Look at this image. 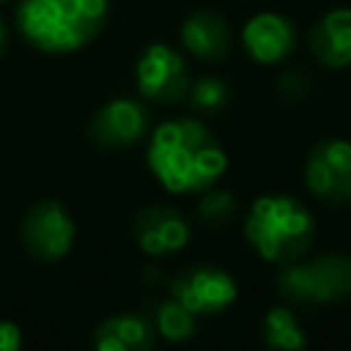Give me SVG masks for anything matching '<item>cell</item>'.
Here are the masks:
<instances>
[{
    "instance_id": "1",
    "label": "cell",
    "mask_w": 351,
    "mask_h": 351,
    "mask_svg": "<svg viewBox=\"0 0 351 351\" xmlns=\"http://www.w3.org/2000/svg\"><path fill=\"white\" fill-rule=\"evenodd\" d=\"M145 165L173 195H200L228 170V154L197 118H170L148 132Z\"/></svg>"
},
{
    "instance_id": "2",
    "label": "cell",
    "mask_w": 351,
    "mask_h": 351,
    "mask_svg": "<svg viewBox=\"0 0 351 351\" xmlns=\"http://www.w3.org/2000/svg\"><path fill=\"white\" fill-rule=\"evenodd\" d=\"M19 36L44 55H69L88 47L110 19V0H19Z\"/></svg>"
},
{
    "instance_id": "3",
    "label": "cell",
    "mask_w": 351,
    "mask_h": 351,
    "mask_svg": "<svg viewBox=\"0 0 351 351\" xmlns=\"http://www.w3.org/2000/svg\"><path fill=\"white\" fill-rule=\"evenodd\" d=\"M244 239L263 261L285 266L304 258L313 247L315 219L291 195H261L244 217Z\"/></svg>"
},
{
    "instance_id": "4",
    "label": "cell",
    "mask_w": 351,
    "mask_h": 351,
    "mask_svg": "<svg viewBox=\"0 0 351 351\" xmlns=\"http://www.w3.org/2000/svg\"><path fill=\"white\" fill-rule=\"evenodd\" d=\"M277 291L291 304H329L351 296V255L324 252L280 266Z\"/></svg>"
},
{
    "instance_id": "5",
    "label": "cell",
    "mask_w": 351,
    "mask_h": 351,
    "mask_svg": "<svg viewBox=\"0 0 351 351\" xmlns=\"http://www.w3.org/2000/svg\"><path fill=\"white\" fill-rule=\"evenodd\" d=\"M134 82L143 99L154 104H176L189 93L192 74L181 52H176L170 44L154 41L137 55Z\"/></svg>"
},
{
    "instance_id": "6",
    "label": "cell",
    "mask_w": 351,
    "mask_h": 351,
    "mask_svg": "<svg viewBox=\"0 0 351 351\" xmlns=\"http://www.w3.org/2000/svg\"><path fill=\"white\" fill-rule=\"evenodd\" d=\"M19 236H22V247L27 250L30 258H36L41 263H55L71 250L77 225L60 200L44 197V200L33 203L27 208V214L22 217Z\"/></svg>"
},
{
    "instance_id": "7",
    "label": "cell",
    "mask_w": 351,
    "mask_h": 351,
    "mask_svg": "<svg viewBox=\"0 0 351 351\" xmlns=\"http://www.w3.org/2000/svg\"><path fill=\"white\" fill-rule=\"evenodd\" d=\"M307 189L329 206L351 203V143L340 137L321 140L310 148L304 162Z\"/></svg>"
},
{
    "instance_id": "8",
    "label": "cell",
    "mask_w": 351,
    "mask_h": 351,
    "mask_svg": "<svg viewBox=\"0 0 351 351\" xmlns=\"http://www.w3.org/2000/svg\"><path fill=\"white\" fill-rule=\"evenodd\" d=\"M151 132V110L137 99H110L88 118L85 134L93 145L107 151H123L140 143Z\"/></svg>"
},
{
    "instance_id": "9",
    "label": "cell",
    "mask_w": 351,
    "mask_h": 351,
    "mask_svg": "<svg viewBox=\"0 0 351 351\" xmlns=\"http://www.w3.org/2000/svg\"><path fill=\"white\" fill-rule=\"evenodd\" d=\"M170 296L178 299L186 310H192L200 318V315H217L228 310L236 302L239 288H236V280L225 269L200 263V266L181 271L170 282Z\"/></svg>"
},
{
    "instance_id": "10",
    "label": "cell",
    "mask_w": 351,
    "mask_h": 351,
    "mask_svg": "<svg viewBox=\"0 0 351 351\" xmlns=\"http://www.w3.org/2000/svg\"><path fill=\"white\" fill-rule=\"evenodd\" d=\"M132 236L145 255L162 258L184 250L192 228L186 217L170 206H145L132 217Z\"/></svg>"
},
{
    "instance_id": "11",
    "label": "cell",
    "mask_w": 351,
    "mask_h": 351,
    "mask_svg": "<svg viewBox=\"0 0 351 351\" xmlns=\"http://www.w3.org/2000/svg\"><path fill=\"white\" fill-rule=\"evenodd\" d=\"M241 44L255 63L274 66V63H282L293 52L296 27L288 16L277 11H261L244 22Z\"/></svg>"
},
{
    "instance_id": "12",
    "label": "cell",
    "mask_w": 351,
    "mask_h": 351,
    "mask_svg": "<svg viewBox=\"0 0 351 351\" xmlns=\"http://www.w3.org/2000/svg\"><path fill=\"white\" fill-rule=\"evenodd\" d=\"M181 44L197 60L217 63L230 52L233 33L222 14L203 8V11H192L181 22Z\"/></svg>"
},
{
    "instance_id": "13",
    "label": "cell",
    "mask_w": 351,
    "mask_h": 351,
    "mask_svg": "<svg viewBox=\"0 0 351 351\" xmlns=\"http://www.w3.org/2000/svg\"><path fill=\"white\" fill-rule=\"evenodd\" d=\"M313 58L326 69H343L351 63V8H332L313 22L307 36Z\"/></svg>"
},
{
    "instance_id": "14",
    "label": "cell",
    "mask_w": 351,
    "mask_h": 351,
    "mask_svg": "<svg viewBox=\"0 0 351 351\" xmlns=\"http://www.w3.org/2000/svg\"><path fill=\"white\" fill-rule=\"evenodd\" d=\"M90 346L96 351H151L156 346V326L148 315L115 313L93 329Z\"/></svg>"
},
{
    "instance_id": "15",
    "label": "cell",
    "mask_w": 351,
    "mask_h": 351,
    "mask_svg": "<svg viewBox=\"0 0 351 351\" xmlns=\"http://www.w3.org/2000/svg\"><path fill=\"white\" fill-rule=\"evenodd\" d=\"M261 337L269 348L277 351H302L307 346V335L288 307H271L261 321Z\"/></svg>"
},
{
    "instance_id": "16",
    "label": "cell",
    "mask_w": 351,
    "mask_h": 351,
    "mask_svg": "<svg viewBox=\"0 0 351 351\" xmlns=\"http://www.w3.org/2000/svg\"><path fill=\"white\" fill-rule=\"evenodd\" d=\"M151 321L156 326V335H162L170 343H181L189 340L197 332V315L192 310H186L178 299H162L154 304L151 310Z\"/></svg>"
},
{
    "instance_id": "17",
    "label": "cell",
    "mask_w": 351,
    "mask_h": 351,
    "mask_svg": "<svg viewBox=\"0 0 351 351\" xmlns=\"http://www.w3.org/2000/svg\"><path fill=\"white\" fill-rule=\"evenodd\" d=\"M186 99H189V104H192L195 110H200V112H219V110L228 104V99H230V88H228L225 80L206 74V77L192 80Z\"/></svg>"
},
{
    "instance_id": "18",
    "label": "cell",
    "mask_w": 351,
    "mask_h": 351,
    "mask_svg": "<svg viewBox=\"0 0 351 351\" xmlns=\"http://www.w3.org/2000/svg\"><path fill=\"white\" fill-rule=\"evenodd\" d=\"M236 214V197L228 192V189H206L200 192V200H197V219L208 228H219V225H228Z\"/></svg>"
},
{
    "instance_id": "19",
    "label": "cell",
    "mask_w": 351,
    "mask_h": 351,
    "mask_svg": "<svg viewBox=\"0 0 351 351\" xmlns=\"http://www.w3.org/2000/svg\"><path fill=\"white\" fill-rule=\"evenodd\" d=\"M310 88H313V82H310L307 71H302V69H288V71H282L280 80H277V90H280L288 101L304 99V96L310 93Z\"/></svg>"
},
{
    "instance_id": "20",
    "label": "cell",
    "mask_w": 351,
    "mask_h": 351,
    "mask_svg": "<svg viewBox=\"0 0 351 351\" xmlns=\"http://www.w3.org/2000/svg\"><path fill=\"white\" fill-rule=\"evenodd\" d=\"M25 337H22V329L8 321V318H0V351H16L22 348Z\"/></svg>"
},
{
    "instance_id": "21",
    "label": "cell",
    "mask_w": 351,
    "mask_h": 351,
    "mask_svg": "<svg viewBox=\"0 0 351 351\" xmlns=\"http://www.w3.org/2000/svg\"><path fill=\"white\" fill-rule=\"evenodd\" d=\"M5 41H8V33H5V22H3V16H0V58H3V52H5Z\"/></svg>"
},
{
    "instance_id": "22",
    "label": "cell",
    "mask_w": 351,
    "mask_h": 351,
    "mask_svg": "<svg viewBox=\"0 0 351 351\" xmlns=\"http://www.w3.org/2000/svg\"><path fill=\"white\" fill-rule=\"evenodd\" d=\"M0 3H5V0H0Z\"/></svg>"
}]
</instances>
